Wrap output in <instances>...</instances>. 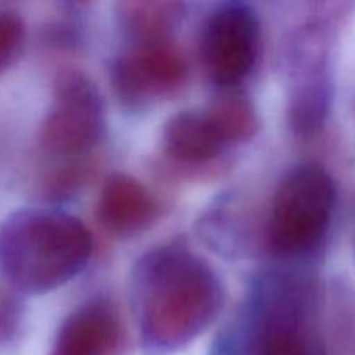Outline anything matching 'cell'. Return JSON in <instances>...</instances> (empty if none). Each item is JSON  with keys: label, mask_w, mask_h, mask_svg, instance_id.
<instances>
[{"label": "cell", "mask_w": 355, "mask_h": 355, "mask_svg": "<svg viewBox=\"0 0 355 355\" xmlns=\"http://www.w3.org/2000/svg\"><path fill=\"white\" fill-rule=\"evenodd\" d=\"M104 125V103L96 83L75 69L59 73L38 134L40 148L55 158H78L97 148Z\"/></svg>", "instance_id": "5b68a950"}, {"label": "cell", "mask_w": 355, "mask_h": 355, "mask_svg": "<svg viewBox=\"0 0 355 355\" xmlns=\"http://www.w3.org/2000/svg\"><path fill=\"white\" fill-rule=\"evenodd\" d=\"M205 111L227 149L252 141L259 132L255 106L246 94L236 89L224 90Z\"/></svg>", "instance_id": "4fadbf2b"}, {"label": "cell", "mask_w": 355, "mask_h": 355, "mask_svg": "<svg viewBox=\"0 0 355 355\" xmlns=\"http://www.w3.org/2000/svg\"><path fill=\"white\" fill-rule=\"evenodd\" d=\"M26 26L23 17L14 10H0V75L6 71L24 45Z\"/></svg>", "instance_id": "9a60e30c"}, {"label": "cell", "mask_w": 355, "mask_h": 355, "mask_svg": "<svg viewBox=\"0 0 355 355\" xmlns=\"http://www.w3.org/2000/svg\"><path fill=\"white\" fill-rule=\"evenodd\" d=\"M130 297L148 355L186 349L215 322L225 291L214 267L182 243L149 250L135 262Z\"/></svg>", "instance_id": "6da1fadb"}, {"label": "cell", "mask_w": 355, "mask_h": 355, "mask_svg": "<svg viewBox=\"0 0 355 355\" xmlns=\"http://www.w3.org/2000/svg\"><path fill=\"white\" fill-rule=\"evenodd\" d=\"M166 158L180 166L201 168L211 165L227 149L207 111H180L166 120L162 134Z\"/></svg>", "instance_id": "8fae6325"}, {"label": "cell", "mask_w": 355, "mask_h": 355, "mask_svg": "<svg viewBox=\"0 0 355 355\" xmlns=\"http://www.w3.org/2000/svg\"><path fill=\"white\" fill-rule=\"evenodd\" d=\"M331 106V80L321 49L302 47L288 94V120L295 134L311 137L324 125Z\"/></svg>", "instance_id": "30bf717a"}, {"label": "cell", "mask_w": 355, "mask_h": 355, "mask_svg": "<svg viewBox=\"0 0 355 355\" xmlns=\"http://www.w3.org/2000/svg\"><path fill=\"white\" fill-rule=\"evenodd\" d=\"M123 345L125 329L116 309L94 300L62 321L49 355H120Z\"/></svg>", "instance_id": "ba28073f"}, {"label": "cell", "mask_w": 355, "mask_h": 355, "mask_svg": "<svg viewBox=\"0 0 355 355\" xmlns=\"http://www.w3.org/2000/svg\"><path fill=\"white\" fill-rule=\"evenodd\" d=\"M336 205V187L318 165H298L284 173L274 191L266 239L283 257H300L319 248Z\"/></svg>", "instance_id": "277c9868"}, {"label": "cell", "mask_w": 355, "mask_h": 355, "mask_svg": "<svg viewBox=\"0 0 355 355\" xmlns=\"http://www.w3.org/2000/svg\"><path fill=\"white\" fill-rule=\"evenodd\" d=\"M260 52V19L252 6L225 2L215 7L201 30L200 55L208 76L224 90L250 76Z\"/></svg>", "instance_id": "8992f818"}, {"label": "cell", "mask_w": 355, "mask_h": 355, "mask_svg": "<svg viewBox=\"0 0 355 355\" xmlns=\"http://www.w3.org/2000/svg\"><path fill=\"white\" fill-rule=\"evenodd\" d=\"M184 16L186 3L172 0H130L116 6L118 24L134 44L172 40Z\"/></svg>", "instance_id": "7c38bea8"}, {"label": "cell", "mask_w": 355, "mask_h": 355, "mask_svg": "<svg viewBox=\"0 0 355 355\" xmlns=\"http://www.w3.org/2000/svg\"><path fill=\"white\" fill-rule=\"evenodd\" d=\"M94 239L75 215L23 208L0 224V277L24 295H44L75 279L89 266Z\"/></svg>", "instance_id": "7a4b0ae2"}, {"label": "cell", "mask_w": 355, "mask_h": 355, "mask_svg": "<svg viewBox=\"0 0 355 355\" xmlns=\"http://www.w3.org/2000/svg\"><path fill=\"white\" fill-rule=\"evenodd\" d=\"M21 322V307L7 288L0 286V345L16 335Z\"/></svg>", "instance_id": "2e32d148"}, {"label": "cell", "mask_w": 355, "mask_h": 355, "mask_svg": "<svg viewBox=\"0 0 355 355\" xmlns=\"http://www.w3.org/2000/svg\"><path fill=\"white\" fill-rule=\"evenodd\" d=\"M162 215L158 196L128 173H111L101 187L97 220L114 236H135L151 227Z\"/></svg>", "instance_id": "9c48e42d"}, {"label": "cell", "mask_w": 355, "mask_h": 355, "mask_svg": "<svg viewBox=\"0 0 355 355\" xmlns=\"http://www.w3.org/2000/svg\"><path fill=\"white\" fill-rule=\"evenodd\" d=\"M315 305L309 281L266 276L253 291L243 335L220 355H322L312 322Z\"/></svg>", "instance_id": "3957f363"}, {"label": "cell", "mask_w": 355, "mask_h": 355, "mask_svg": "<svg viewBox=\"0 0 355 355\" xmlns=\"http://www.w3.org/2000/svg\"><path fill=\"white\" fill-rule=\"evenodd\" d=\"M319 343L322 355H355V291L347 283L329 291Z\"/></svg>", "instance_id": "5bb4252c"}, {"label": "cell", "mask_w": 355, "mask_h": 355, "mask_svg": "<svg viewBox=\"0 0 355 355\" xmlns=\"http://www.w3.org/2000/svg\"><path fill=\"white\" fill-rule=\"evenodd\" d=\"M187 73L186 55L172 40L141 42L113 62L111 85L121 103L144 106L179 92Z\"/></svg>", "instance_id": "52a82bcc"}]
</instances>
